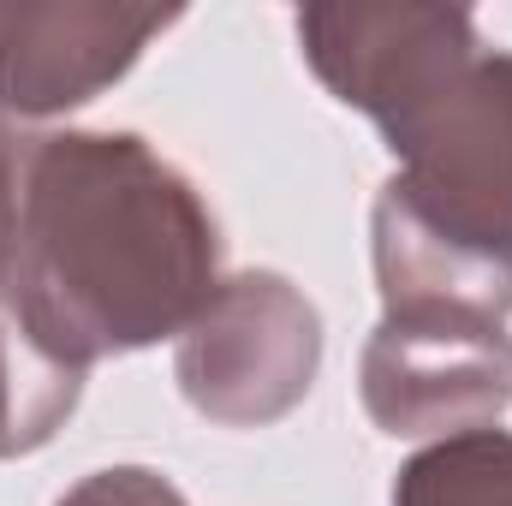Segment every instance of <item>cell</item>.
I'll return each instance as SVG.
<instances>
[{
  "label": "cell",
  "instance_id": "1",
  "mask_svg": "<svg viewBox=\"0 0 512 506\" xmlns=\"http://www.w3.org/2000/svg\"><path fill=\"white\" fill-rule=\"evenodd\" d=\"M298 42L334 102L370 114L399 173L370 215L387 316H512V54L465 6H304Z\"/></svg>",
  "mask_w": 512,
  "mask_h": 506
},
{
  "label": "cell",
  "instance_id": "2",
  "mask_svg": "<svg viewBox=\"0 0 512 506\" xmlns=\"http://www.w3.org/2000/svg\"><path fill=\"white\" fill-rule=\"evenodd\" d=\"M221 286V227L197 185L131 131H54L18 161L0 328L90 381L102 358L161 346Z\"/></svg>",
  "mask_w": 512,
  "mask_h": 506
},
{
  "label": "cell",
  "instance_id": "3",
  "mask_svg": "<svg viewBox=\"0 0 512 506\" xmlns=\"http://www.w3.org/2000/svg\"><path fill=\"white\" fill-rule=\"evenodd\" d=\"M322 370V316L274 268H245L179 334L173 376L191 411L227 429L280 423Z\"/></svg>",
  "mask_w": 512,
  "mask_h": 506
},
{
  "label": "cell",
  "instance_id": "4",
  "mask_svg": "<svg viewBox=\"0 0 512 506\" xmlns=\"http://www.w3.org/2000/svg\"><path fill=\"white\" fill-rule=\"evenodd\" d=\"M364 411L382 435H465L495 429L512 405V334L507 322L447 316V310H405L376 322L364 346Z\"/></svg>",
  "mask_w": 512,
  "mask_h": 506
},
{
  "label": "cell",
  "instance_id": "5",
  "mask_svg": "<svg viewBox=\"0 0 512 506\" xmlns=\"http://www.w3.org/2000/svg\"><path fill=\"white\" fill-rule=\"evenodd\" d=\"M179 18V6L120 0H0V108L24 120L84 108Z\"/></svg>",
  "mask_w": 512,
  "mask_h": 506
},
{
  "label": "cell",
  "instance_id": "6",
  "mask_svg": "<svg viewBox=\"0 0 512 506\" xmlns=\"http://www.w3.org/2000/svg\"><path fill=\"white\" fill-rule=\"evenodd\" d=\"M393 506H512V435L465 429L399 465Z\"/></svg>",
  "mask_w": 512,
  "mask_h": 506
},
{
  "label": "cell",
  "instance_id": "7",
  "mask_svg": "<svg viewBox=\"0 0 512 506\" xmlns=\"http://www.w3.org/2000/svg\"><path fill=\"white\" fill-rule=\"evenodd\" d=\"M54 506H185V495L149 465H108L90 471L78 489H66Z\"/></svg>",
  "mask_w": 512,
  "mask_h": 506
},
{
  "label": "cell",
  "instance_id": "8",
  "mask_svg": "<svg viewBox=\"0 0 512 506\" xmlns=\"http://www.w3.org/2000/svg\"><path fill=\"white\" fill-rule=\"evenodd\" d=\"M18 161H24V149L0 126V262L12 251V227H18Z\"/></svg>",
  "mask_w": 512,
  "mask_h": 506
}]
</instances>
